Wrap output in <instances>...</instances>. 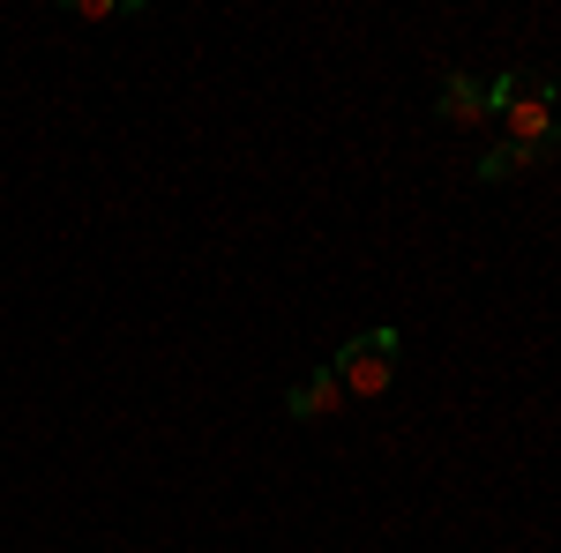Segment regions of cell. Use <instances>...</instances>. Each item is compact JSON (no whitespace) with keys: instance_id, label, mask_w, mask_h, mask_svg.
Returning a JSON list of instances; mask_svg holds the SVG:
<instances>
[{"instance_id":"obj_1","label":"cell","mask_w":561,"mask_h":553,"mask_svg":"<svg viewBox=\"0 0 561 553\" xmlns=\"http://www.w3.org/2000/svg\"><path fill=\"white\" fill-rule=\"evenodd\" d=\"M486 120H502L510 142L547 150V135H554V90L531 83V76H502V83H486Z\"/></svg>"},{"instance_id":"obj_2","label":"cell","mask_w":561,"mask_h":553,"mask_svg":"<svg viewBox=\"0 0 561 553\" xmlns=\"http://www.w3.org/2000/svg\"><path fill=\"white\" fill-rule=\"evenodd\" d=\"M397 352H404V337H397V330H367V337L337 344L330 375L345 382V404H352V396H382V389L397 382Z\"/></svg>"},{"instance_id":"obj_3","label":"cell","mask_w":561,"mask_h":553,"mask_svg":"<svg viewBox=\"0 0 561 553\" xmlns=\"http://www.w3.org/2000/svg\"><path fill=\"white\" fill-rule=\"evenodd\" d=\"M285 412H293V419H337V412H345V382H337L330 367H314L307 382L285 389Z\"/></svg>"},{"instance_id":"obj_4","label":"cell","mask_w":561,"mask_h":553,"mask_svg":"<svg viewBox=\"0 0 561 553\" xmlns=\"http://www.w3.org/2000/svg\"><path fill=\"white\" fill-rule=\"evenodd\" d=\"M442 120H449V128H479V120H486L479 76H449V83H442Z\"/></svg>"},{"instance_id":"obj_5","label":"cell","mask_w":561,"mask_h":553,"mask_svg":"<svg viewBox=\"0 0 561 553\" xmlns=\"http://www.w3.org/2000/svg\"><path fill=\"white\" fill-rule=\"evenodd\" d=\"M539 165V150L531 142H502V150H486L479 158V180H517V172H531Z\"/></svg>"},{"instance_id":"obj_6","label":"cell","mask_w":561,"mask_h":553,"mask_svg":"<svg viewBox=\"0 0 561 553\" xmlns=\"http://www.w3.org/2000/svg\"><path fill=\"white\" fill-rule=\"evenodd\" d=\"M547 142H554V150H561V120H554V135H547Z\"/></svg>"},{"instance_id":"obj_7","label":"cell","mask_w":561,"mask_h":553,"mask_svg":"<svg viewBox=\"0 0 561 553\" xmlns=\"http://www.w3.org/2000/svg\"><path fill=\"white\" fill-rule=\"evenodd\" d=\"M554 105H561V90H554Z\"/></svg>"}]
</instances>
